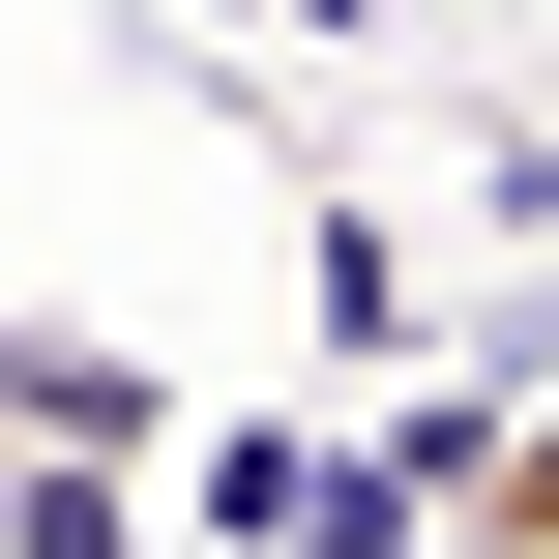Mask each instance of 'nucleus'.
I'll use <instances>...</instances> for the list:
<instances>
[{
  "label": "nucleus",
  "instance_id": "1",
  "mask_svg": "<svg viewBox=\"0 0 559 559\" xmlns=\"http://www.w3.org/2000/svg\"><path fill=\"white\" fill-rule=\"evenodd\" d=\"M0 559H147V501H118V472H59V442H0Z\"/></svg>",
  "mask_w": 559,
  "mask_h": 559
},
{
  "label": "nucleus",
  "instance_id": "2",
  "mask_svg": "<svg viewBox=\"0 0 559 559\" xmlns=\"http://www.w3.org/2000/svg\"><path fill=\"white\" fill-rule=\"evenodd\" d=\"M442 531H472V559H559V383L501 413V442H472V501H442Z\"/></svg>",
  "mask_w": 559,
  "mask_h": 559
}]
</instances>
